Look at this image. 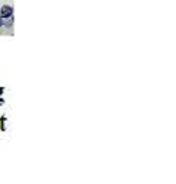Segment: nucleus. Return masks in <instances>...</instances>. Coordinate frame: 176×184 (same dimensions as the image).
Returning <instances> with one entry per match:
<instances>
[{
    "instance_id": "1",
    "label": "nucleus",
    "mask_w": 176,
    "mask_h": 184,
    "mask_svg": "<svg viewBox=\"0 0 176 184\" xmlns=\"http://www.w3.org/2000/svg\"><path fill=\"white\" fill-rule=\"evenodd\" d=\"M12 16V8L10 6H3L2 8V18H10Z\"/></svg>"
},
{
    "instance_id": "2",
    "label": "nucleus",
    "mask_w": 176,
    "mask_h": 184,
    "mask_svg": "<svg viewBox=\"0 0 176 184\" xmlns=\"http://www.w3.org/2000/svg\"><path fill=\"white\" fill-rule=\"evenodd\" d=\"M3 25V19H2V18H0V27H2Z\"/></svg>"
}]
</instances>
